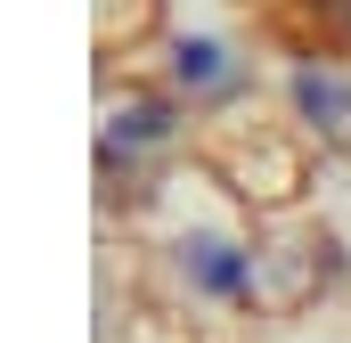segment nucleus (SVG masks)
I'll use <instances>...</instances> for the list:
<instances>
[{
    "label": "nucleus",
    "mask_w": 351,
    "mask_h": 343,
    "mask_svg": "<svg viewBox=\"0 0 351 343\" xmlns=\"http://www.w3.org/2000/svg\"><path fill=\"white\" fill-rule=\"evenodd\" d=\"M294 98H302L311 115H327V131H335V139H351V90L319 82V74H302V82H294Z\"/></svg>",
    "instance_id": "f257e3e1"
},
{
    "label": "nucleus",
    "mask_w": 351,
    "mask_h": 343,
    "mask_svg": "<svg viewBox=\"0 0 351 343\" xmlns=\"http://www.w3.org/2000/svg\"><path fill=\"white\" fill-rule=\"evenodd\" d=\"M213 66H221V49H213V41H196V49H180V74H188V82H204Z\"/></svg>",
    "instance_id": "f03ea898"
},
{
    "label": "nucleus",
    "mask_w": 351,
    "mask_h": 343,
    "mask_svg": "<svg viewBox=\"0 0 351 343\" xmlns=\"http://www.w3.org/2000/svg\"><path fill=\"white\" fill-rule=\"evenodd\" d=\"M327 25H335V41H351V0H327Z\"/></svg>",
    "instance_id": "7ed1b4c3"
}]
</instances>
